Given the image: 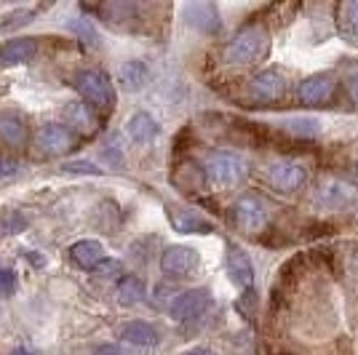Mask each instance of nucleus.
<instances>
[{"instance_id":"15","label":"nucleus","mask_w":358,"mask_h":355,"mask_svg":"<svg viewBox=\"0 0 358 355\" xmlns=\"http://www.w3.org/2000/svg\"><path fill=\"white\" fill-rule=\"evenodd\" d=\"M67 256L73 259V265H78L80 270H91V273H96L110 259L99 240H78V243L70 246Z\"/></svg>"},{"instance_id":"9","label":"nucleus","mask_w":358,"mask_h":355,"mask_svg":"<svg viewBox=\"0 0 358 355\" xmlns=\"http://www.w3.org/2000/svg\"><path fill=\"white\" fill-rule=\"evenodd\" d=\"M308 179V168L299 161H275L268 166V184L278 193H297Z\"/></svg>"},{"instance_id":"34","label":"nucleus","mask_w":358,"mask_h":355,"mask_svg":"<svg viewBox=\"0 0 358 355\" xmlns=\"http://www.w3.org/2000/svg\"><path fill=\"white\" fill-rule=\"evenodd\" d=\"M185 355H214V353L206 350V347H195V350H190V353H185Z\"/></svg>"},{"instance_id":"1","label":"nucleus","mask_w":358,"mask_h":355,"mask_svg":"<svg viewBox=\"0 0 358 355\" xmlns=\"http://www.w3.org/2000/svg\"><path fill=\"white\" fill-rule=\"evenodd\" d=\"M270 35L265 27H246L233 35L222 48V61L227 67H254L268 57Z\"/></svg>"},{"instance_id":"22","label":"nucleus","mask_w":358,"mask_h":355,"mask_svg":"<svg viewBox=\"0 0 358 355\" xmlns=\"http://www.w3.org/2000/svg\"><path fill=\"white\" fill-rule=\"evenodd\" d=\"M64 118H67V129H73L75 131H91V126H94V115H91V107L80 102H73L67 104V110H64Z\"/></svg>"},{"instance_id":"12","label":"nucleus","mask_w":358,"mask_h":355,"mask_svg":"<svg viewBox=\"0 0 358 355\" xmlns=\"http://www.w3.org/2000/svg\"><path fill=\"white\" fill-rule=\"evenodd\" d=\"M331 94H334V80H331V75H324V73L310 75V78H305L297 86V96L305 107L327 104L331 99Z\"/></svg>"},{"instance_id":"21","label":"nucleus","mask_w":358,"mask_h":355,"mask_svg":"<svg viewBox=\"0 0 358 355\" xmlns=\"http://www.w3.org/2000/svg\"><path fill=\"white\" fill-rule=\"evenodd\" d=\"M337 30L348 43L358 45V0L337 6Z\"/></svg>"},{"instance_id":"13","label":"nucleus","mask_w":358,"mask_h":355,"mask_svg":"<svg viewBox=\"0 0 358 355\" xmlns=\"http://www.w3.org/2000/svg\"><path fill=\"white\" fill-rule=\"evenodd\" d=\"M224 262H227V275L233 278L236 286L241 289H252L254 286V265H252V256L243 252L241 246L236 243H227V256H224Z\"/></svg>"},{"instance_id":"32","label":"nucleus","mask_w":358,"mask_h":355,"mask_svg":"<svg viewBox=\"0 0 358 355\" xmlns=\"http://www.w3.org/2000/svg\"><path fill=\"white\" fill-rule=\"evenodd\" d=\"M94 355H123L115 347V345H99V347H94Z\"/></svg>"},{"instance_id":"25","label":"nucleus","mask_w":358,"mask_h":355,"mask_svg":"<svg viewBox=\"0 0 358 355\" xmlns=\"http://www.w3.org/2000/svg\"><path fill=\"white\" fill-rule=\"evenodd\" d=\"M286 129L292 133H297V136H315L321 131V123L315 118H292L286 123Z\"/></svg>"},{"instance_id":"14","label":"nucleus","mask_w":358,"mask_h":355,"mask_svg":"<svg viewBox=\"0 0 358 355\" xmlns=\"http://www.w3.org/2000/svg\"><path fill=\"white\" fill-rule=\"evenodd\" d=\"M182 16H185V22L195 27V30L206 32V35H214V32L220 30V11H217V6L214 3H187L185 8H182Z\"/></svg>"},{"instance_id":"30","label":"nucleus","mask_w":358,"mask_h":355,"mask_svg":"<svg viewBox=\"0 0 358 355\" xmlns=\"http://www.w3.org/2000/svg\"><path fill=\"white\" fill-rule=\"evenodd\" d=\"M16 171H19V163L16 161H8V158H0V182L8 177H14Z\"/></svg>"},{"instance_id":"23","label":"nucleus","mask_w":358,"mask_h":355,"mask_svg":"<svg viewBox=\"0 0 358 355\" xmlns=\"http://www.w3.org/2000/svg\"><path fill=\"white\" fill-rule=\"evenodd\" d=\"M142 296H145V286H142V281H139V278H134V275L120 278V283H118L120 305H136Z\"/></svg>"},{"instance_id":"31","label":"nucleus","mask_w":358,"mask_h":355,"mask_svg":"<svg viewBox=\"0 0 358 355\" xmlns=\"http://www.w3.org/2000/svg\"><path fill=\"white\" fill-rule=\"evenodd\" d=\"M348 96L358 104V73H353L348 78Z\"/></svg>"},{"instance_id":"8","label":"nucleus","mask_w":358,"mask_h":355,"mask_svg":"<svg viewBox=\"0 0 358 355\" xmlns=\"http://www.w3.org/2000/svg\"><path fill=\"white\" fill-rule=\"evenodd\" d=\"M211 291L206 289H190L185 294L174 296L171 307H169V315L177 321V324H193L198 318H203L211 307Z\"/></svg>"},{"instance_id":"20","label":"nucleus","mask_w":358,"mask_h":355,"mask_svg":"<svg viewBox=\"0 0 358 355\" xmlns=\"http://www.w3.org/2000/svg\"><path fill=\"white\" fill-rule=\"evenodd\" d=\"M0 139L11 147H22L27 142V123L14 113H0Z\"/></svg>"},{"instance_id":"7","label":"nucleus","mask_w":358,"mask_h":355,"mask_svg":"<svg viewBox=\"0 0 358 355\" xmlns=\"http://www.w3.org/2000/svg\"><path fill=\"white\" fill-rule=\"evenodd\" d=\"M35 147L41 150L43 155L62 158V155H70L78 147V136L62 123H45L35 133Z\"/></svg>"},{"instance_id":"27","label":"nucleus","mask_w":358,"mask_h":355,"mask_svg":"<svg viewBox=\"0 0 358 355\" xmlns=\"http://www.w3.org/2000/svg\"><path fill=\"white\" fill-rule=\"evenodd\" d=\"M16 273L8 267H0V299H8L16 294Z\"/></svg>"},{"instance_id":"4","label":"nucleus","mask_w":358,"mask_h":355,"mask_svg":"<svg viewBox=\"0 0 358 355\" xmlns=\"http://www.w3.org/2000/svg\"><path fill=\"white\" fill-rule=\"evenodd\" d=\"M286 83H289V78H286L281 67H268V70L257 73L246 83L243 99L249 104H257V107H268V104L281 102L286 94Z\"/></svg>"},{"instance_id":"36","label":"nucleus","mask_w":358,"mask_h":355,"mask_svg":"<svg viewBox=\"0 0 358 355\" xmlns=\"http://www.w3.org/2000/svg\"><path fill=\"white\" fill-rule=\"evenodd\" d=\"M353 171H356V179H358V163H356V168H353Z\"/></svg>"},{"instance_id":"16","label":"nucleus","mask_w":358,"mask_h":355,"mask_svg":"<svg viewBox=\"0 0 358 355\" xmlns=\"http://www.w3.org/2000/svg\"><path fill=\"white\" fill-rule=\"evenodd\" d=\"M38 54V41L32 38H14L0 43V67H16V64H27Z\"/></svg>"},{"instance_id":"33","label":"nucleus","mask_w":358,"mask_h":355,"mask_svg":"<svg viewBox=\"0 0 358 355\" xmlns=\"http://www.w3.org/2000/svg\"><path fill=\"white\" fill-rule=\"evenodd\" d=\"M24 259H27V262H35L38 267H43V265H45L43 259H41V254H38V252H24Z\"/></svg>"},{"instance_id":"35","label":"nucleus","mask_w":358,"mask_h":355,"mask_svg":"<svg viewBox=\"0 0 358 355\" xmlns=\"http://www.w3.org/2000/svg\"><path fill=\"white\" fill-rule=\"evenodd\" d=\"M14 355H35V353H30V350H27V347H19V350H16Z\"/></svg>"},{"instance_id":"28","label":"nucleus","mask_w":358,"mask_h":355,"mask_svg":"<svg viewBox=\"0 0 358 355\" xmlns=\"http://www.w3.org/2000/svg\"><path fill=\"white\" fill-rule=\"evenodd\" d=\"M62 171H67V174H102L94 163H86V161L67 163V166H62Z\"/></svg>"},{"instance_id":"24","label":"nucleus","mask_w":358,"mask_h":355,"mask_svg":"<svg viewBox=\"0 0 358 355\" xmlns=\"http://www.w3.org/2000/svg\"><path fill=\"white\" fill-rule=\"evenodd\" d=\"M27 230V217L22 211H0V236H19Z\"/></svg>"},{"instance_id":"3","label":"nucleus","mask_w":358,"mask_h":355,"mask_svg":"<svg viewBox=\"0 0 358 355\" xmlns=\"http://www.w3.org/2000/svg\"><path fill=\"white\" fill-rule=\"evenodd\" d=\"M203 174L214 187L220 190H236L241 182L246 179L249 168L241 155L236 152H211L203 163Z\"/></svg>"},{"instance_id":"29","label":"nucleus","mask_w":358,"mask_h":355,"mask_svg":"<svg viewBox=\"0 0 358 355\" xmlns=\"http://www.w3.org/2000/svg\"><path fill=\"white\" fill-rule=\"evenodd\" d=\"M75 27H78V32H80V35L86 38V43H89V45H99V35L94 32V27H91L89 22H83V19H80V22L75 24Z\"/></svg>"},{"instance_id":"5","label":"nucleus","mask_w":358,"mask_h":355,"mask_svg":"<svg viewBox=\"0 0 358 355\" xmlns=\"http://www.w3.org/2000/svg\"><path fill=\"white\" fill-rule=\"evenodd\" d=\"M230 219H233V224L238 230L254 236V233H262L265 230L270 214H268V206L257 195H241L238 201L233 203V208H230Z\"/></svg>"},{"instance_id":"6","label":"nucleus","mask_w":358,"mask_h":355,"mask_svg":"<svg viewBox=\"0 0 358 355\" xmlns=\"http://www.w3.org/2000/svg\"><path fill=\"white\" fill-rule=\"evenodd\" d=\"M161 270H164L166 278L187 281L201 270V256L190 246H169L161 254Z\"/></svg>"},{"instance_id":"2","label":"nucleus","mask_w":358,"mask_h":355,"mask_svg":"<svg viewBox=\"0 0 358 355\" xmlns=\"http://www.w3.org/2000/svg\"><path fill=\"white\" fill-rule=\"evenodd\" d=\"M75 91L80 94V99L91 110H99V113H110L115 107V86L110 80V75L102 70H83V73L75 75L73 80Z\"/></svg>"},{"instance_id":"10","label":"nucleus","mask_w":358,"mask_h":355,"mask_svg":"<svg viewBox=\"0 0 358 355\" xmlns=\"http://www.w3.org/2000/svg\"><path fill=\"white\" fill-rule=\"evenodd\" d=\"M166 214H169L171 227L182 236H211L214 233V222L209 217H203L201 211L190 206H166Z\"/></svg>"},{"instance_id":"17","label":"nucleus","mask_w":358,"mask_h":355,"mask_svg":"<svg viewBox=\"0 0 358 355\" xmlns=\"http://www.w3.org/2000/svg\"><path fill=\"white\" fill-rule=\"evenodd\" d=\"M126 133L131 136V142H136V145H150L161 133V126H158V120L152 118L150 113H134L129 118V123H126Z\"/></svg>"},{"instance_id":"19","label":"nucleus","mask_w":358,"mask_h":355,"mask_svg":"<svg viewBox=\"0 0 358 355\" xmlns=\"http://www.w3.org/2000/svg\"><path fill=\"white\" fill-rule=\"evenodd\" d=\"M150 80V70L145 61L139 59H131V61H123L118 70V83L123 86L126 91H139L145 89Z\"/></svg>"},{"instance_id":"26","label":"nucleus","mask_w":358,"mask_h":355,"mask_svg":"<svg viewBox=\"0 0 358 355\" xmlns=\"http://www.w3.org/2000/svg\"><path fill=\"white\" fill-rule=\"evenodd\" d=\"M32 16H35V8H19V11H14V14L3 16V19H0V32L16 30V27L27 24Z\"/></svg>"},{"instance_id":"11","label":"nucleus","mask_w":358,"mask_h":355,"mask_svg":"<svg viewBox=\"0 0 358 355\" xmlns=\"http://www.w3.org/2000/svg\"><path fill=\"white\" fill-rule=\"evenodd\" d=\"M356 201V187H350L343 179H327L315 190L313 203L324 211H343Z\"/></svg>"},{"instance_id":"18","label":"nucleus","mask_w":358,"mask_h":355,"mask_svg":"<svg viewBox=\"0 0 358 355\" xmlns=\"http://www.w3.org/2000/svg\"><path fill=\"white\" fill-rule=\"evenodd\" d=\"M120 342H129L134 347H155L161 342V334L155 326L145 324V321H131L129 326H123Z\"/></svg>"}]
</instances>
